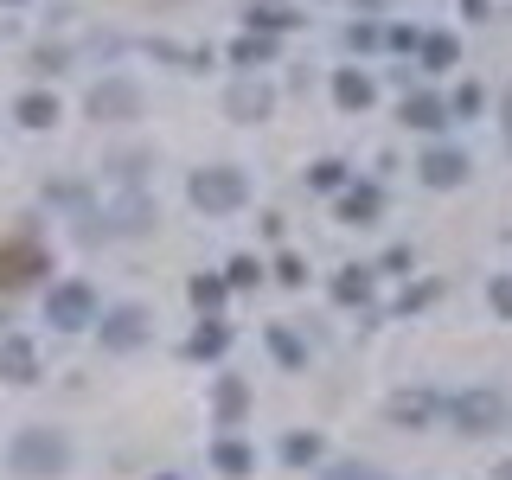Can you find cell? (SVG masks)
Returning <instances> with one entry per match:
<instances>
[{
	"mask_svg": "<svg viewBox=\"0 0 512 480\" xmlns=\"http://www.w3.org/2000/svg\"><path fill=\"white\" fill-rule=\"evenodd\" d=\"M7 461H13V474H26V480H52L71 468V442L58 436V429H20L7 448Z\"/></svg>",
	"mask_w": 512,
	"mask_h": 480,
	"instance_id": "obj_1",
	"label": "cell"
},
{
	"mask_svg": "<svg viewBox=\"0 0 512 480\" xmlns=\"http://www.w3.org/2000/svg\"><path fill=\"white\" fill-rule=\"evenodd\" d=\"M192 205L199 212H237V205L250 199V180L237 167H205V173H192Z\"/></svg>",
	"mask_w": 512,
	"mask_h": 480,
	"instance_id": "obj_2",
	"label": "cell"
},
{
	"mask_svg": "<svg viewBox=\"0 0 512 480\" xmlns=\"http://www.w3.org/2000/svg\"><path fill=\"white\" fill-rule=\"evenodd\" d=\"M448 423H455L461 436H493V429L506 423V397L487 391V384H480V391H461L455 404H448Z\"/></svg>",
	"mask_w": 512,
	"mask_h": 480,
	"instance_id": "obj_3",
	"label": "cell"
},
{
	"mask_svg": "<svg viewBox=\"0 0 512 480\" xmlns=\"http://www.w3.org/2000/svg\"><path fill=\"white\" fill-rule=\"evenodd\" d=\"M45 320H52L58 333H84V327H96V295H90V282H58L52 301H45Z\"/></svg>",
	"mask_w": 512,
	"mask_h": 480,
	"instance_id": "obj_4",
	"label": "cell"
},
{
	"mask_svg": "<svg viewBox=\"0 0 512 480\" xmlns=\"http://www.w3.org/2000/svg\"><path fill=\"white\" fill-rule=\"evenodd\" d=\"M90 116L96 122H135L141 116V84H128V77H103V84L90 90Z\"/></svg>",
	"mask_w": 512,
	"mask_h": 480,
	"instance_id": "obj_5",
	"label": "cell"
},
{
	"mask_svg": "<svg viewBox=\"0 0 512 480\" xmlns=\"http://www.w3.org/2000/svg\"><path fill=\"white\" fill-rule=\"evenodd\" d=\"M148 224H154V205L141 199V192H128V199L103 205V218H96L84 237H96V231H109V237H135V231H148Z\"/></svg>",
	"mask_w": 512,
	"mask_h": 480,
	"instance_id": "obj_6",
	"label": "cell"
},
{
	"mask_svg": "<svg viewBox=\"0 0 512 480\" xmlns=\"http://www.w3.org/2000/svg\"><path fill=\"white\" fill-rule=\"evenodd\" d=\"M96 333H103L109 352H135L154 327H148V314H141V308H109L103 320H96Z\"/></svg>",
	"mask_w": 512,
	"mask_h": 480,
	"instance_id": "obj_7",
	"label": "cell"
},
{
	"mask_svg": "<svg viewBox=\"0 0 512 480\" xmlns=\"http://www.w3.org/2000/svg\"><path fill=\"white\" fill-rule=\"evenodd\" d=\"M32 276H45V250H39V244H26V237H20V244L0 250V295L26 288Z\"/></svg>",
	"mask_w": 512,
	"mask_h": 480,
	"instance_id": "obj_8",
	"label": "cell"
},
{
	"mask_svg": "<svg viewBox=\"0 0 512 480\" xmlns=\"http://www.w3.org/2000/svg\"><path fill=\"white\" fill-rule=\"evenodd\" d=\"M224 109H231V122H263L269 109H276V90L256 84V77H237V84L224 90Z\"/></svg>",
	"mask_w": 512,
	"mask_h": 480,
	"instance_id": "obj_9",
	"label": "cell"
},
{
	"mask_svg": "<svg viewBox=\"0 0 512 480\" xmlns=\"http://www.w3.org/2000/svg\"><path fill=\"white\" fill-rule=\"evenodd\" d=\"M416 173H423V180L436 186V192H448V186H461V180H468V154H461V148H429Z\"/></svg>",
	"mask_w": 512,
	"mask_h": 480,
	"instance_id": "obj_10",
	"label": "cell"
},
{
	"mask_svg": "<svg viewBox=\"0 0 512 480\" xmlns=\"http://www.w3.org/2000/svg\"><path fill=\"white\" fill-rule=\"evenodd\" d=\"M0 378H7V384H32V378H39V352H32V340H20V333L0 340Z\"/></svg>",
	"mask_w": 512,
	"mask_h": 480,
	"instance_id": "obj_11",
	"label": "cell"
},
{
	"mask_svg": "<svg viewBox=\"0 0 512 480\" xmlns=\"http://www.w3.org/2000/svg\"><path fill=\"white\" fill-rule=\"evenodd\" d=\"M429 416H436V397H429V391H397L391 397V423L397 429H423Z\"/></svg>",
	"mask_w": 512,
	"mask_h": 480,
	"instance_id": "obj_12",
	"label": "cell"
},
{
	"mask_svg": "<svg viewBox=\"0 0 512 480\" xmlns=\"http://www.w3.org/2000/svg\"><path fill=\"white\" fill-rule=\"evenodd\" d=\"M333 301H340V308H365V301H372V269H340V276H333Z\"/></svg>",
	"mask_w": 512,
	"mask_h": 480,
	"instance_id": "obj_13",
	"label": "cell"
},
{
	"mask_svg": "<svg viewBox=\"0 0 512 480\" xmlns=\"http://www.w3.org/2000/svg\"><path fill=\"white\" fill-rule=\"evenodd\" d=\"M333 103H340V109H372V77H365V71H340V77H333Z\"/></svg>",
	"mask_w": 512,
	"mask_h": 480,
	"instance_id": "obj_14",
	"label": "cell"
},
{
	"mask_svg": "<svg viewBox=\"0 0 512 480\" xmlns=\"http://www.w3.org/2000/svg\"><path fill=\"white\" fill-rule=\"evenodd\" d=\"M13 116H20L26 128H52V122H58V96H45V90H26L20 103H13Z\"/></svg>",
	"mask_w": 512,
	"mask_h": 480,
	"instance_id": "obj_15",
	"label": "cell"
},
{
	"mask_svg": "<svg viewBox=\"0 0 512 480\" xmlns=\"http://www.w3.org/2000/svg\"><path fill=\"white\" fill-rule=\"evenodd\" d=\"M442 116H448V103H442V96H429V90L404 96V122H410V128H442Z\"/></svg>",
	"mask_w": 512,
	"mask_h": 480,
	"instance_id": "obj_16",
	"label": "cell"
},
{
	"mask_svg": "<svg viewBox=\"0 0 512 480\" xmlns=\"http://www.w3.org/2000/svg\"><path fill=\"white\" fill-rule=\"evenodd\" d=\"M378 205H384V192H378V186H352L346 199H340V218H346V224H372V218H378Z\"/></svg>",
	"mask_w": 512,
	"mask_h": 480,
	"instance_id": "obj_17",
	"label": "cell"
},
{
	"mask_svg": "<svg viewBox=\"0 0 512 480\" xmlns=\"http://www.w3.org/2000/svg\"><path fill=\"white\" fill-rule=\"evenodd\" d=\"M212 468H218V474H231V480H244V474L256 468V455H250L244 442H218V448H212Z\"/></svg>",
	"mask_w": 512,
	"mask_h": 480,
	"instance_id": "obj_18",
	"label": "cell"
},
{
	"mask_svg": "<svg viewBox=\"0 0 512 480\" xmlns=\"http://www.w3.org/2000/svg\"><path fill=\"white\" fill-rule=\"evenodd\" d=\"M269 52H276V32H244V39L231 45V64H244V71H250V64H263Z\"/></svg>",
	"mask_w": 512,
	"mask_h": 480,
	"instance_id": "obj_19",
	"label": "cell"
},
{
	"mask_svg": "<svg viewBox=\"0 0 512 480\" xmlns=\"http://www.w3.org/2000/svg\"><path fill=\"white\" fill-rule=\"evenodd\" d=\"M244 410H250V384L244 378H218V416H224V423H237Z\"/></svg>",
	"mask_w": 512,
	"mask_h": 480,
	"instance_id": "obj_20",
	"label": "cell"
},
{
	"mask_svg": "<svg viewBox=\"0 0 512 480\" xmlns=\"http://www.w3.org/2000/svg\"><path fill=\"white\" fill-rule=\"evenodd\" d=\"M224 346H231V333H224V320H205V327L192 333V359H218Z\"/></svg>",
	"mask_w": 512,
	"mask_h": 480,
	"instance_id": "obj_21",
	"label": "cell"
},
{
	"mask_svg": "<svg viewBox=\"0 0 512 480\" xmlns=\"http://www.w3.org/2000/svg\"><path fill=\"white\" fill-rule=\"evenodd\" d=\"M282 461H288V468H314V461H320V436H288Z\"/></svg>",
	"mask_w": 512,
	"mask_h": 480,
	"instance_id": "obj_22",
	"label": "cell"
},
{
	"mask_svg": "<svg viewBox=\"0 0 512 480\" xmlns=\"http://www.w3.org/2000/svg\"><path fill=\"white\" fill-rule=\"evenodd\" d=\"M269 346H276V359H282V365H308V346H301L288 327H269Z\"/></svg>",
	"mask_w": 512,
	"mask_h": 480,
	"instance_id": "obj_23",
	"label": "cell"
},
{
	"mask_svg": "<svg viewBox=\"0 0 512 480\" xmlns=\"http://www.w3.org/2000/svg\"><path fill=\"white\" fill-rule=\"evenodd\" d=\"M423 64H429V71H448V64H455V39H448V32L423 39Z\"/></svg>",
	"mask_w": 512,
	"mask_h": 480,
	"instance_id": "obj_24",
	"label": "cell"
},
{
	"mask_svg": "<svg viewBox=\"0 0 512 480\" xmlns=\"http://www.w3.org/2000/svg\"><path fill=\"white\" fill-rule=\"evenodd\" d=\"M340 180H346L340 160H320V167H308V186H314V192H340Z\"/></svg>",
	"mask_w": 512,
	"mask_h": 480,
	"instance_id": "obj_25",
	"label": "cell"
},
{
	"mask_svg": "<svg viewBox=\"0 0 512 480\" xmlns=\"http://www.w3.org/2000/svg\"><path fill=\"white\" fill-rule=\"evenodd\" d=\"M320 480H391V474H378V468H365V461H333Z\"/></svg>",
	"mask_w": 512,
	"mask_h": 480,
	"instance_id": "obj_26",
	"label": "cell"
},
{
	"mask_svg": "<svg viewBox=\"0 0 512 480\" xmlns=\"http://www.w3.org/2000/svg\"><path fill=\"white\" fill-rule=\"evenodd\" d=\"M250 26H256V32H282V26H295V13H282V7H256V13H250Z\"/></svg>",
	"mask_w": 512,
	"mask_h": 480,
	"instance_id": "obj_27",
	"label": "cell"
},
{
	"mask_svg": "<svg viewBox=\"0 0 512 480\" xmlns=\"http://www.w3.org/2000/svg\"><path fill=\"white\" fill-rule=\"evenodd\" d=\"M192 301H199V308H218V301H224V282L218 276H192Z\"/></svg>",
	"mask_w": 512,
	"mask_h": 480,
	"instance_id": "obj_28",
	"label": "cell"
},
{
	"mask_svg": "<svg viewBox=\"0 0 512 480\" xmlns=\"http://www.w3.org/2000/svg\"><path fill=\"white\" fill-rule=\"evenodd\" d=\"M384 39V32L378 26H346V45H352V52H372V45Z\"/></svg>",
	"mask_w": 512,
	"mask_h": 480,
	"instance_id": "obj_29",
	"label": "cell"
},
{
	"mask_svg": "<svg viewBox=\"0 0 512 480\" xmlns=\"http://www.w3.org/2000/svg\"><path fill=\"white\" fill-rule=\"evenodd\" d=\"M487 295H493V308H500V314L512 320V276H500V282H493V288H487Z\"/></svg>",
	"mask_w": 512,
	"mask_h": 480,
	"instance_id": "obj_30",
	"label": "cell"
},
{
	"mask_svg": "<svg viewBox=\"0 0 512 480\" xmlns=\"http://www.w3.org/2000/svg\"><path fill=\"white\" fill-rule=\"evenodd\" d=\"M474 109H480V90L461 84V90H455V116H474Z\"/></svg>",
	"mask_w": 512,
	"mask_h": 480,
	"instance_id": "obj_31",
	"label": "cell"
},
{
	"mask_svg": "<svg viewBox=\"0 0 512 480\" xmlns=\"http://www.w3.org/2000/svg\"><path fill=\"white\" fill-rule=\"evenodd\" d=\"M224 282H237V288H250V282H256V263H250V256H237V263H231V276H224Z\"/></svg>",
	"mask_w": 512,
	"mask_h": 480,
	"instance_id": "obj_32",
	"label": "cell"
},
{
	"mask_svg": "<svg viewBox=\"0 0 512 480\" xmlns=\"http://www.w3.org/2000/svg\"><path fill=\"white\" fill-rule=\"evenodd\" d=\"M461 7H468V13H474V20H480V13H487V0H461Z\"/></svg>",
	"mask_w": 512,
	"mask_h": 480,
	"instance_id": "obj_33",
	"label": "cell"
},
{
	"mask_svg": "<svg viewBox=\"0 0 512 480\" xmlns=\"http://www.w3.org/2000/svg\"><path fill=\"white\" fill-rule=\"evenodd\" d=\"M506 135H512V90H506Z\"/></svg>",
	"mask_w": 512,
	"mask_h": 480,
	"instance_id": "obj_34",
	"label": "cell"
},
{
	"mask_svg": "<svg viewBox=\"0 0 512 480\" xmlns=\"http://www.w3.org/2000/svg\"><path fill=\"white\" fill-rule=\"evenodd\" d=\"M0 7H26V0H0Z\"/></svg>",
	"mask_w": 512,
	"mask_h": 480,
	"instance_id": "obj_35",
	"label": "cell"
},
{
	"mask_svg": "<svg viewBox=\"0 0 512 480\" xmlns=\"http://www.w3.org/2000/svg\"><path fill=\"white\" fill-rule=\"evenodd\" d=\"M160 480H180V474H160Z\"/></svg>",
	"mask_w": 512,
	"mask_h": 480,
	"instance_id": "obj_36",
	"label": "cell"
}]
</instances>
